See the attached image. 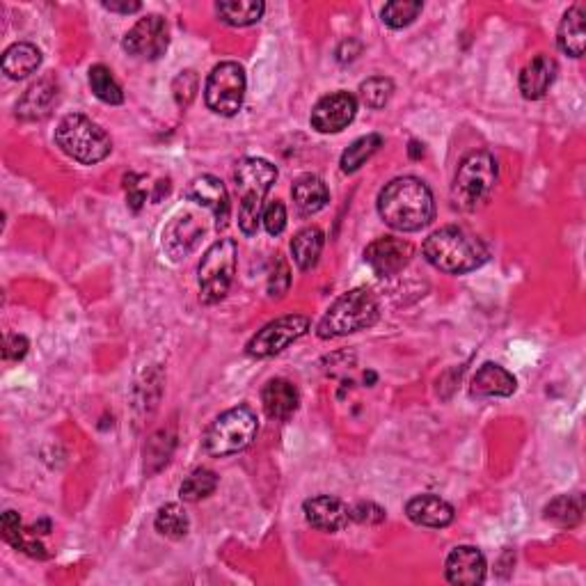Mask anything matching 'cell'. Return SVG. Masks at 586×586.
I'll use <instances>...</instances> for the list:
<instances>
[{"label":"cell","mask_w":586,"mask_h":586,"mask_svg":"<svg viewBox=\"0 0 586 586\" xmlns=\"http://www.w3.org/2000/svg\"><path fill=\"white\" fill-rule=\"evenodd\" d=\"M394 94V83L390 81V78L385 76H374V78H367L360 85V99L362 104L371 108V110H380L387 106V101L392 99Z\"/></svg>","instance_id":"d590c367"},{"label":"cell","mask_w":586,"mask_h":586,"mask_svg":"<svg viewBox=\"0 0 586 586\" xmlns=\"http://www.w3.org/2000/svg\"><path fill=\"white\" fill-rule=\"evenodd\" d=\"M142 177L138 174H126L124 177V188H126V200H129L131 211H140L142 204L147 202V190L140 186Z\"/></svg>","instance_id":"60d3db41"},{"label":"cell","mask_w":586,"mask_h":586,"mask_svg":"<svg viewBox=\"0 0 586 586\" xmlns=\"http://www.w3.org/2000/svg\"><path fill=\"white\" fill-rule=\"evenodd\" d=\"M378 213L397 232H419L435 218L431 188L417 177H399L378 195Z\"/></svg>","instance_id":"6da1fadb"},{"label":"cell","mask_w":586,"mask_h":586,"mask_svg":"<svg viewBox=\"0 0 586 586\" xmlns=\"http://www.w3.org/2000/svg\"><path fill=\"white\" fill-rule=\"evenodd\" d=\"M204 225L197 220L193 213H181V216L172 218L170 225L163 229V250L168 252L172 261L186 259L190 252L195 250L197 241L202 239Z\"/></svg>","instance_id":"9a60e30c"},{"label":"cell","mask_w":586,"mask_h":586,"mask_svg":"<svg viewBox=\"0 0 586 586\" xmlns=\"http://www.w3.org/2000/svg\"><path fill=\"white\" fill-rule=\"evenodd\" d=\"M170 33L161 14H147L124 37V51L138 60H158L168 51Z\"/></svg>","instance_id":"8fae6325"},{"label":"cell","mask_w":586,"mask_h":586,"mask_svg":"<svg viewBox=\"0 0 586 586\" xmlns=\"http://www.w3.org/2000/svg\"><path fill=\"white\" fill-rule=\"evenodd\" d=\"M174 451V433L172 431H158L145 445V472L152 477L158 470L168 465Z\"/></svg>","instance_id":"1f68e13d"},{"label":"cell","mask_w":586,"mask_h":586,"mask_svg":"<svg viewBox=\"0 0 586 586\" xmlns=\"http://www.w3.org/2000/svg\"><path fill=\"white\" fill-rule=\"evenodd\" d=\"M518 380L513 374H509L504 367L495 362H486L483 367L474 374L470 394L474 399H493V397H511L516 392Z\"/></svg>","instance_id":"d6986e66"},{"label":"cell","mask_w":586,"mask_h":586,"mask_svg":"<svg viewBox=\"0 0 586 586\" xmlns=\"http://www.w3.org/2000/svg\"><path fill=\"white\" fill-rule=\"evenodd\" d=\"M55 142L69 158L83 165L101 163L113 152V140L108 133L81 113L62 117L55 129Z\"/></svg>","instance_id":"8992f818"},{"label":"cell","mask_w":586,"mask_h":586,"mask_svg":"<svg viewBox=\"0 0 586 586\" xmlns=\"http://www.w3.org/2000/svg\"><path fill=\"white\" fill-rule=\"evenodd\" d=\"M104 7L110 12H117V14H136L142 10L140 3H126V0L124 3H115V0H110V3H104Z\"/></svg>","instance_id":"ee69618b"},{"label":"cell","mask_w":586,"mask_h":586,"mask_svg":"<svg viewBox=\"0 0 586 586\" xmlns=\"http://www.w3.org/2000/svg\"><path fill=\"white\" fill-rule=\"evenodd\" d=\"M291 197L296 209L303 213V216H314V213L326 209L330 193L326 181L321 177H316V174H303V177L293 181Z\"/></svg>","instance_id":"603a6c76"},{"label":"cell","mask_w":586,"mask_h":586,"mask_svg":"<svg viewBox=\"0 0 586 586\" xmlns=\"http://www.w3.org/2000/svg\"><path fill=\"white\" fill-rule=\"evenodd\" d=\"M197 87H200V81H197V74L193 69L188 71H181V74L174 78L172 83V92H174V99H177V104L181 108L190 106V101L195 99V92Z\"/></svg>","instance_id":"8d00e7d4"},{"label":"cell","mask_w":586,"mask_h":586,"mask_svg":"<svg viewBox=\"0 0 586 586\" xmlns=\"http://www.w3.org/2000/svg\"><path fill=\"white\" fill-rule=\"evenodd\" d=\"M380 307L369 289H353L330 305V310L319 323L321 339H335L376 326Z\"/></svg>","instance_id":"5b68a950"},{"label":"cell","mask_w":586,"mask_h":586,"mask_svg":"<svg viewBox=\"0 0 586 586\" xmlns=\"http://www.w3.org/2000/svg\"><path fill=\"white\" fill-rule=\"evenodd\" d=\"M42 65V51L37 49L35 44L19 42L12 44L10 49L3 53V74L12 81H21V78H28L30 74Z\"/></svg>","instance_id":"d4e9b609"},{"label":"cell","mask_w":586,"mask_h":586,"mask_svg":"<svg viewBox=\"0 0 586 586\" xmlns=\"http://www.w3.org/2000/svg\"><path fill=\"white\" fill-rule=\"evenodd\" d=\"M236 273V243L232 239H220L204 252L197 268L200 282V300L204 305H216L227 296Z\"/></svg>","instance_id":"ba28073f"},{"label":"cell","mask_w":586,"mask_h":586,"mask_svg":"<svg viewBox=\"0 0 586 586\" xmlns=\"http://www.w3.org/2000/svg\"><path fill=\"white\" fill-rule=\"evenodd\" d=\"M424 257L431 266L449 275H463L488 261V248L463 227H440L424 241Z\"/></svg>","instance_id":"7a4b0ae2"},{"label":"cell","mask_w":586,"mask_h":586,"mask_svg":"<svg viewBox=\"0 0 586 586\" xmlns=\"http://www.w3.org/2000/svg\"><path fill=\"white\" fill-rule=\"evenodd\" d=\"M261 403H264L266 415L275 422H287L300 406L298 387L287 378L268 380L261 390Z\"/></svg>","instance_id":"ac0fdd59"},{"label":"cell","mask_w":586,"mask_h":586,"mask_svg":"<svg viewBox=\"0 0 586 586\" xmlns=\"http://www.w3.org/2000/svg\"><path fill=\"white\" fill-rule=\"evenodd\" d=\"M406 516L415 525L442 529L454 522V506L438 495H417L406 504Z\"/></svg>","instance_id":"44dd1931"},{"label":"cell","mask_w":586,"mask_h":586,"mask_svg":"<svg viewBox=\"0 0 586 586\" xmlns=\"http://www.w3.org/2000/svg\"><path fill=\"white\" fill-rule=\"evenodd\" d=\"M305 518L314 529H321V532H342L351 522V509L337 497L330 495H319L312 497L303 504Z\"/></svg>","instance_id":"2e32d148"},{"label":"cell","mask_w":586,"mask_h":586,"mask_svg":"<svg viewBox=\"0 0 586 586\" xmlns=\"http://www.w3.org/2000/svg\"><path fill=\"white\" fill-rule=\"evenodd\" d=\"M545 520L552 522L561 529H573L582 522V513H584V497L582 493L575 495H559L545 506Z\"/></svg>","instance_id":"83f0119b"},{"label":"cell","mask_w":586,"mask_h":586,"mask_svg":"<svg viewBox=\"0 0 586 586\" xmlns=\"http://www.w3.org/2000/svg\"><path fill=\"white\" fill-rule=\"evenodd\" d=\"M259 422L255 410L236 406L211 422L204 433V451L213 458H225L248 449L257 438Z\"/></svg>","instance_id":"52a82bcc"},{"label":"cell","mask_w":586,"mask_h":586,"mask_svg":"<svg viewBox=\"0 0 586 586\" xmlns=\"http://www.w3.org/2000/svg\"><path fill=\"white\" fill-rule=\"evenodd\" d=\"M291 284V275H289V266L284 259L275 261V268L271 271V277H268V296L271 298H282L287 293Z\"/></svg>","instance_id":"f35d334b"},{"label":"cell","mask_w":586,"mask_h":586,"mask_svg":"<svg viewBox=\"0 0 586 586\" xmlns=\"http://www.w3.org/2000/svg\"><path fill=\"white\" fill-rule=\"evenodd\" d=\"M58 83L53 78H42L35 85H30L26 94L19 99L17 104V115L26 122L44 120V117L51 115L53 106L58 104Z\"/></svg>","instance_id":"ffe728a7"},{"label":"cell","mask_w":586,"mask_h":586,"mask_svg":"<svg viewBox=\"0 0 586 586\" xmlns=\"http://www.w3.org/2000/svg\"><path fill=\"white\" fill-rule=\"evenodd\" d=\"M0 527H3V538L12 545V548H17L19 552L28 554V557H33V559L49 557V552H46L44 545L37 541L35 534L30 532V529L28 532H23L21 518H19L17 511H5Z\"/></svg>","instance_id":"484cf974"},{"label":"cell","mask_w":586,"mask_h":586,"mask_svg":"<svg viewBox=\"0 0 586 586\" xmlns=\"http://www.w3.org/2000/svg\"><path fill=\"white\" fill-rule=\"evenodd\" d=\"M216 12L220 19L229 23V26L245 28L261 21L266 12V5L261 3V0H220L216 5Z\"/></svg>","instance_id":"f1b7e54d"},{"label":"cell","mask_w":586,"mask_h":586,"mask_svg":"<svg viewBox=\"0 0 586 586\" xmlns=\"http://www.w3.org/2000/svg\"><path fill=\"white\" fill-rule=\"evenodd\" d=\"M497 184V161L495 156L479 149L467 154L458 165L454 186H451V200L461 211H477L490 200Z\"/></svg>","instance_id":"277c9868"},{"label":"cell","mask_w":586,"mask_h":586,"mask_svg":"<svg viewBox=\"0 0 586 586\" xmlns=\"http://www.w3.org/2000/svg\"><path fill=\"white\" fill-rule=\"evenodd\" d=\"M323 243H326V236H323L319 227H307L293 236L291 255L300 271H310V268L319 264Z\"/></svg>","instance_id":"4316f807"},{"label":"cell","mask_w":586,"mask_h":586,"mask_svg":"<svg viewBox=\"0 0 586 586\" xmlns=\"http://www.w3.org/2000/svg\"><path fill=\"white\" fill-rule=\"evenodd\" d=\"M28 339L21 335H7L5 337V346H3V358L10 362H19L26 358L28 353Z\"/></svg>","instance_id":"b9f144b4"},{"label":"cell","mask_w":586,"mask_h":586,"mask_svg":"<svg viewBox=\"0 0 586 586\" xmlns=\"http://www.w3.org/2000/svg\"><path fill=\"white\" fill-rule=\"evenodd\" d=\"M584 21H586L584 3H577L570 7V10L564 14V19H561L557 44L561 51L570 55V58H582L584 55V44H586Z\"/></svg>","instance_id":"cb8c5ba5"},{"label":"cell","mask_w":586,"mask_h":586,"mask_svg":"<svg viewBox=\"0 0 586 586\" xmlns=\"http://www.w3.org/2000/svg\"><path fill=\"white\" fill-rule=\"evenodd\" d=\"M277 181V168L266 158H243L234 170V186L239 193V229L255 236L268 190Z\"/></svg>","instance_id":"3957f363"},{"label":"cell","mask_w":586,"mask_h":586,"mask_svg":"<svg viewBox=\"0 0 586 586\" xmlns=\"http://www.w3.org/2000/svg\"><path fill=\"white\" fill-rule=\"evenodd\" d=\"M307 330H310V319H307V316H282V319L271 321L268 326L261 328L257 335L250 339L245 351L257 360L273 358V355L282 353L284 348H289L293 342H298L300 337H305Z\"/></svg>","instance_id":"30bf717a"},{"label":"cell","mask_w":586,"mask_h":586,"mask_svg":"<svg viewBox=\"0 0 586 586\" xmlns=\"http://www.w3.org/2000/svg\"><path fill=\"white\" fill-rule=\"evenodd\" d=\"M557 78V62L550 55H536L532 62H527V67L520 71V92L522 97L529 101L543 99L545 94Z\"/></svg>","instance_id":"7402d4cb"},{"label":"cell","mask_w":586,"mask_h":586,"mask_svg":"<svg viewBox=\"0 0 586 586\" xmlns=\"http://www.w3.org/2000/svg\"><path fill=\"white\" fill-rule=\"evenodd\" d=\"M486 557L474 545H458L445 561V577L449 584L477 586L486 580Z\"/></svg>","instance_id":"5bb4252c"},{"label":"cell","mask_w":586,"mask_h":586,"mask_svg":"<svg viewBox=\"0 0 586 586\" xmlns=\"http://www.w3.org/2000/svg\"><path fill=\"white\" fill-rule=\"evenodd\" d=\"M360 51H362L360 42H355V39H346V42H342V46L337 49V60L342 62V65H346V62L358 58Z\"/></svg>","instance_id":"7bdbcfd3"},{"label":"cell","mask_w":586,"mask_h":586,"mask_svg":"<svg viewBox=\"0 0 586 586\" xmlns=\"http://www.w3.org/2000/svg\"><path fill=\"white\" fill-rule=\"evenodd\" d=\"M358 115V99L351 92H335L314 106L310 122L319 133H339Z\"/></svg>","instance_id":"4fadbf2b"},{"label":"cell","mask_w":586,"mask_h":586,"mask_svg":"<svg viewBox=\"0 0 586 586\" xmlns=\"http://www.w3.org/2000/svg\"><path fill=\"white\" fill-rule=\"evenodd\" d=\"M218 488V474L209 467H197L190 472L179 488V497L184 502H200Z\"/></svg>","instance_id":"4dcf8cb0"},{"label":"cell","mask_w":586,"mask_h":586,"mask_svg":"<svg viewBox=\"0 0 586 586\" xmlns=\"http://www.w3.org/2000/svg\"><path fill=\"white\" fill-rule=\"evenodd\" d=\"M186 197L190 202L202 204L207 207L213 216H216V227L225 229L229 220V195L223 181L218 177H211V174H204V177L195 179L193 184L188 186Z\"/></svg>","instance_id":"e0dca14e"},{"label":"cell","mask_w":586,"mask_h":586,"mask_svg":"<svg viewBox=\"0 0 586 586\" xmlns=\"http://www.w3.org/2000/svg\"><path fill=\"white\" fill-rule=\"evenodd\" d=\"M261 223H264L268 234L280 236L284 232V227H287V209H284V204L280 200H275L268 204V207H264Z\"/></svg>","instance_id":"74e56055"},{"label":"cell","mask_w":586,"mask_h":586,"mask_svg":"<svg viewBox=\"0 0 586 586\" xmlns=\"http://www.w3.org/2000/svg\"><path fill=\"white\" fill-rule=\"evenodd\" d=\"M245 99V71L239 62H220L204 85V101L216 115L234 117Z\"/></svg>","instance_id":"9c48e42d"},{"label":"cell","mask_w":586,"mask_h":586,"mask_svg":"<svg viewBox=\"0 0 586 586\" xmlns=\"http://www.w3.org/2000/svg\"><path fill=\"white\" fill-rule=\"evenodd\" d=\"M351 520L360 522V525H380L385 520V511L371 502H360L351 509Z\"/></svg>","instance_id":"ab89813d"},{"label":"cell","mask_w":586,"mask_h":586,"mask_svg":"<svg viewBox=\"0 0 586 586\" xmlns=\"http://www.w3.org/2000/svg\"><path fill=\"white\" fill-rule=\"evenodd\" d=\"M154 525H156V532L161 536L172 538V541H179V538H184L188 534L190 520L181 504H165L158 509Z\"/></svg>","instance_id":"f546056e"},{"label":"cell","mask_w":586,"mask_h":586,"mask_svg":"<svg viewBox=\"0 0 586 586\" xmlns=\"http://www.w3.org/2000/svg\"><path fill=\"white\" fill-rule=\"evenodd\" d=\"M415 250L413 245L403 239H394V236H383L367 245L364 250V261H367L371 271L380 277H390L401 273L403 268L410 264Z\"/></svg>","instance_id":"7c38bea8"},{"label":"cell","mask_w":586,"mask_h":586,"mask_svg":"<svg viewBox=\"0 0 586 586\" xmlns=\"http://www.w3.org/2000/svg\"><path fill=\"white\" fill-rule=\"evenodd\" d=\"M422 10L424 5L419 3V0H392V3H387L383 7L380 17H383L385 26L399 30L410 26V23L422 14Z\"/></svg>","instance_id":"e575fe53"},{"label":"cell","mask_w":586,"mask_h":586,"mask_svg":"<svg viewBox=\"0 0 586 586\" xmlns=\"http://www.w3.org/2000/svg\"><path fill=\"white\" fill-rule=\"evenodd\" d=\"M380 147H383V138H380L378 133H369V136L358 138L342 154V172H346V174L358 172L362 165L378 152Z\"/></svg>","instance_id":"d6a6232c"},{"label":"cell","mask_w":586,"mask_h":586,"mask_svg":"<svg viewBox=\"0 0 586 586\" xmlns=\"http://www.w3.org/2000/svg\"><path fill=\"white\" fill-rule=\"evenodd\" d=\"M90 87H92L94 97L104 101V104L120 106L124 101V92H122L120 83L115 81L113 71L104 65H94L90 69Z\"/></svg>","instance_id":"836d02e7"}]
</instances>
